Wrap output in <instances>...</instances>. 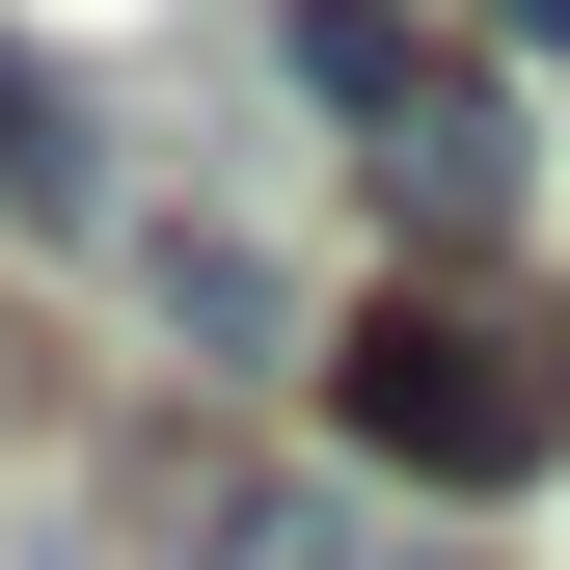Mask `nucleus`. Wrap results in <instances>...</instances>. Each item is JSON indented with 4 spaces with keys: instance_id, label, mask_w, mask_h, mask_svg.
I'll use <instances>...</instances> for the list:
<instances>
[{
    "instance_id": "obj_1",
    "label": "nucleus",
    "mask_w": 570,
    "mask_h": 570,
    "mask_svg": "<svg viewBox=\"0 0 570 570\" xmlns=\"http://www.w3.org/2000/svg\"><path fill=\"white\" fill-rule=\"evenodd\" d=\"M326 435L381 462V489H517L570 435V353L517 299H462V272H407V299H353L326 326Z\"/></svg>"
},
{
    "instance_id": "obj_5",
    "label": "nucleus",
    "mask_w": 570,
    "mask_h": 570,
    "mask_svg": "<svg viewBox=\"0 0 570 570\" xmlns=\"http://www.w3.org/2000/svg\"><path fill=\"white\" fill-rule=\"evenodd\" d=\"M218 570H517V543H381V517H326V489H272V517H218Z\"/></svg>"
},
{
    "instance_id": "obj_3",
    "label": "nucleus",
    "mask_w": 570,
    "mask_h": 570,
    "mask_svg": "<svg viewBox=\"0 0 570 570\" xmlns=\"http://www.w3.org/2000/svg\"><path fill=\"white\" fill-rule=\"evenodd\" d=\"M272 55H299V109H353V136H407V109L462 82V55L407 28V0H272Z\"/></svg>"
},
{
    "instance_id": "obj_4",
    "label": "nucleus",
    "mask_w": 570,
    "mask_h": 570,
    "mask_svg": "<svg viewBox=\"0 0 570 570\" xmlns=\"http://www.w3.org/2000/svg\"><path fill=\"white\" fill-rule=\"evenodd\" d=\"M0 218H28V245H82V218H109V136H82V82H55L28 28H0Z\"/></svg>"
},
{
    "instance_id": "obj_6",
    "label": "nucleus",
    "mask_w": 570,
    "mask_h": 570,
    "mask_svg": "<svg viewBox=\"0 0 570 570\" xmlns=\"http://www.w3.org/2000/svg\"><path fill=\"white\" fill-rule=\"evenodd\" d=\"M489 55H570V0H489Z\"/></svg>"
},
{
    "instance_id": "obj_2",
    "label": "nucleus",
    "mask_w": 570,
    "mask_h": 570,
    "mask_svg": "<svg viewBox=\"0 0 570 570\" xmlns=\"http://www.w3.org/2000/svg\"><path fill=\"white\" fill-rule=\"evenodd\" d=\"M353 190L407 218V272H489L517 245V82H435L407 136H353Z\"/></svg>"
}]
</instances>
